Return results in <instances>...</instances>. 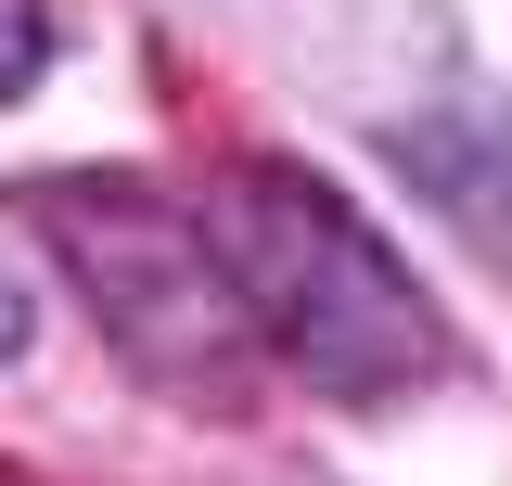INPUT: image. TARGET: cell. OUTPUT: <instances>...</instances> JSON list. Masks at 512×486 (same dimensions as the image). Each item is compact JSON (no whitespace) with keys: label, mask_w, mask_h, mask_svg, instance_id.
<instances>
[{"label":"cell","mask_w":512,"mask_h":486,"mask_svg":"<svg viewBox=\"0 0 512 486\" xmlns=\"http://www.w3.org/2000/svg\"><path fill=\"white\" fill-rule=\"evenodd\" d=\"M52 77V0H0V103H26Z\"/></svg>","instance_id":"3"},{"label":"cell","mask_w":512,"mask_h":486,"mask_svg":"<svg viewBox=\"0 0 512 486\" xmlns=\"http://www.w3.org/2000/svg\"><path fill=\"white\" fill-rule=\"evenodd\" d=\"M192 205H205V243H218V269L244 295L256 346L295 371L308 397H333V410H397V397H436L448 371H461L448 307L410 282V256L320 167H295V154H231Z\"/></svg>","instance_id":"1"},{"label":"cell","mask_w":512,"mask_h":486,"mask_svg":"<svg viewBox=\"0 0 512 486\" xmlns=\"http://www.w3.org/2000/svg\"><path fill=\"white\" fill-rule=\"evenodd\" d=\"M26 346H39V282H26V256L0 231V371H26Z\"/></svg>","instance_id":"4"},{"label":"cell","mask_w":512,"mask_h":486,"mask_svg":"<svg viewBox=\"0 0 512 486\" xmlns=\"http://www.w3.org/2000/svg\"><path fill=\"white\" fill-rule=\"evenodd\" d=\"M26 218H39V243L77 269L103 346H116L141 384L205 397V410H231L256 384L269 346H256V320H244V295H231V269H218L192 192H167V180H39Z\"/></svg>","instance_id":"2"}]
</instances>
